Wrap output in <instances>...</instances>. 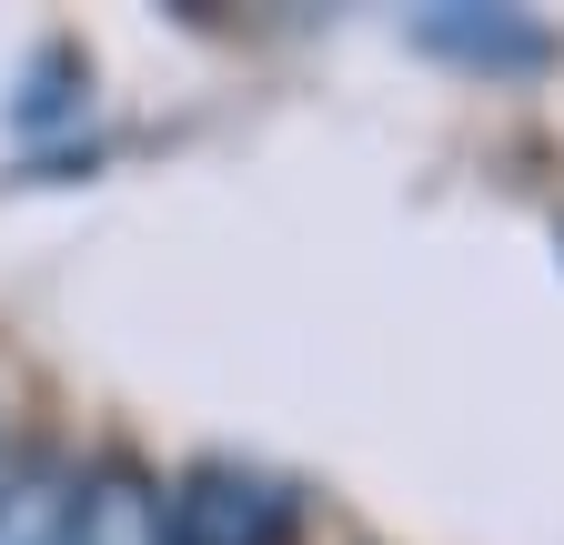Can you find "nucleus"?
<instances>
[{
	"label": "nucleus",
	"mask_w": 564,
	"mask_h": 545,
	"mask_svg": "<svg viewBox=\"0 0 564 545\" xmlns=\"http://www.w3.org/2000/svg\"><path fill=\"white\" fill-rule=\"evenodd\" d=\"M434 41H454V51H474V61H494V51L534 61V31H505V21H434Z\"/></svg>",
	"instance_id": "20e7f679"
},
{
	"label": "nucleus",
	"mask_w": 564,
	"mask_h": 545,
	"mask_svg": "<svg viewBox=\"0 0 564 545\" xmlns=\"http://www.w3.org/2000/svg\"><path fill=\"white\" fill-rule=\"evenodd\" d=\"M282 525H293V495L242 464H202L172 495V545H282Z\"/></svg>",
	"instance_id": "f257e3e1"
},
{
	"label": "nucleus",
	"mask_w": 564,
	"mask_h": 545,
	"mask_svg": "<svg viewBox=\"0 0 564 545\" xmlns=\"http://www.w3.org/2000/svg\"><path fill=\"white\" fill-rule=\"evenodd\" d=\"M70 505H82V474L61 464H0V545H70Z\"/></svg>",
	"instance_id": "7ed1b4c3"
},
{
	"label": "nucleus",
	"mask_w": 564,
	"mask_h": 545,
	"mask_svg": "<svg viewBox=\"0 0 564 545\" xmlns=\"http://www.w3.org/2000/svg\"><path fill=\"white\" fill-rule=\"evenodd\" d=\"M70 545H172V495L131 464H101V474H82Z\"/></svg>",
	"instance_id": "f03ea898"
}]
</instances>
